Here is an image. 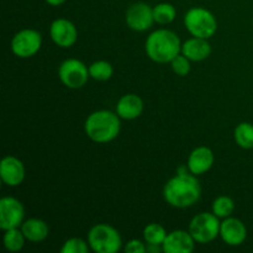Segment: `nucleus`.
<instances>
[{
	"label": "nucleus",
	"instance_id": "f257e3e1",
	"mask_svg": "<svg viewBox=\"0 0 253 253\" xmlns=\"http://www.w3.org/2000/svg\"><path fill=\"white\" fill-rule=\"evenodd\" d=\"M202 195L197 175L190 173L188 166L178 168L177 175L170 178L163 188V198L173 208L185 209L193 207Z\"/></svg>",
	"mask_w": 253,
	"mask_h": 253
},
{
	"label": "nucleus",
	"instance_id": "f03ea898",
	"mask_svg": "<svg viewBox=\"0 0 253 253\" xmlns=\"http://www.w3.org/2000/svg\"><path fill=\"white\" fill-rule=\"evenodd\" d=\"M146 53L156 63H170L182 52V43L177 35L167 29L153 31L146 40Z\"/></svg>",
	"mask_w": 253,
	"mask_h": 253
},
{
	"label": "nucleus",
	"instance_id": "7ed1b4c3",
	"mask_svg": "<svg viewBox=\"0 0 253 253\" xmlns=\"http://www.w3.org/2000/svg\"><path fill=\"white\" fill-rule=\"evenodd\" d=\"M120 128V116L109 110L94 111L84 124L86 136L96 143H108L115 140Z\"/></svg>",
	"mask_w": 253,
	"mask_h": 253
},
{
	"label": "nucleus",
	"instance_id": "20e7f679",
	"mask_svg": "<svg viewBox=\"0 0 253 253\" xmlns=\"http://www.w3.org/2000/svg\"><path fill=\"white\" fill-rule=\"evenodd\" d=\"M184 25L193 37L209 40L217 31L214 14L204 7H192L184 16Z\"/></svg>",
	"mask_w": 253,
	"mask_h": 253
},
{
	"label": "nucleus",
	"instance_id": "39448f33",
	"mask_svg": "<svg viewBox=\"0 0 253 253\" xmlns=\"http://www.w3.org/2000/svg\"><path fill=\"white\" fill-rule=\"evenodd\" d=\"M88 244L96 253H116L121 249L123 240L115 227L108 224H98L89 231Z\"/></svg>",
	"mask_w": 253,
	"mask_h": 253
},
{
	"label": "nucleus",
	"instance_id": "423d86ee",
	"mask_svg": "<svg viewBox=\"0 0 253 253\" xmlns=\"http://www.w3.org/2000/svg\"><path fill=\"white\" fill-rule=\"evenodd\" d=\"M219 217L214 212H200L189 224V232L197 244H209L220 235Z\"/></svg>",
	"mask_w": 253,
	"mask_h": 253
},
{
	"label": "nucleus",
	"instance_id": "0eeeda50",
	"mask_svg": "<svg viewBox=\"0 0 253 253\" xmlns=\"http://www.w3.org/2000/svg\"><path fill=\"white\" fill-rule=\"evenodd\" d=\"M58 77L62 83L69 89L83 88L88 82L89 68L82 61L69 58L62 62L58 68Z\"/></svg>",
	"mask_w": 253,
	"mask_h": 253
},
{
	"label": "nucleus",
	"instance_id": "6e6552de",
	"mask_svg": "<svg viewBox=\"0 0 253 253\" xmlns=\"http://www.w3.org/2000/svg\"><path fill=\"white\" fill-rule=\"evenodd\" d=\"M42 44L41 34L36 30L25 29L17 32L11 40V51L20 58H29L40 51Z\"/></svg>",
	"mask_w": 253,
	"mask_h": 253
},
{
	"label": "nucleus",
	"instance_id": "1a4fd4ad",
	"mask_svg": "<svg viewBox=\"0 0 253 253\" xmlns=\"http://www.w3.org/2000/svg\"><path fill=\"white\" fill-rule=\"evenodd\" d=\"M24 205L17 199L11 197H4L0 200V227L6 231L10 229L20 227L24 222Z\"/></svg>",
	"mask_w": 253,
	"mask_h": 253
},
{
	"label": "nucleus",
	"instance_id": "9d476101",
	"mask_svg": "<svg viewBox=\"0 0 253 253\" xmlns=\"http://www.w3.org/2000/svg\"><path fill=\"white\" fill-rule=\"evenodd\" d=\"M125 20L131 30L138 32L146 31L151 29L155 22L153 9L146 2H135L126 11Z\"/></svg>",
	"mask_w": 253,
	"mask_h": 253
},
{
	"label": "nucleus",
	"instance_id": "9b49d317",
	"mask_svg": "<svg viewBox=\"0 0 253 253\" xmlns=\"http://www.w3.org/2000/svg\"><path fill=\"white\" fill-rule=\"evenodd\" d=\"M49 36L57 46L62 48L72 47L78 39L76 25L67 19L54 20L49 27Z\"/></svg>",
	"mask_w": 253,
	"mask_h": 253
},
{
	"label": "nucleus",
	"instance_id": "f8f14e48",
	"mask_svg": "<svg viewBox=\"0 0 253 253\" xmlns=\"http://www.w3.org/2000/svg\"><path fill=\"white\" fill-rule=\"evenodd\" d=\"M220 236L229 246H241L247 239V229L236 217H226L220 225Z\"/></svg>",
	"mask_w": 253,
	"mask_h": 253
},
{
	"label": "nucleus",
	"instance_id": "ddd939ff",
	"mask_svg": "<svg viewBox=\"0 0 253 253\" xmlns=\"http://www.w3.org/2000/svg\"><path fill=\"white\" fill-rule=\"evenodd\" d=\"M195 244L197 242L189 231L174 230L167 235L162 247L165 253H192L195 249Z\"/></svg>",
	"mask_w": 253,
	"mask_h": 253
},
{
	"label": "nucleus",
	"instance_id": "4468645a",
	"mask_svg": "<svg viewBox=\"0 0 253 253\" xmlns=\"http://www.w3.org/2000/svg\"><path fill=\"white\" fill-rule=\"evenodd\" d=\"M25 174L26 170L19 158L14 156H6L2 158L0 163V177L5 184L9 187H17L24 182Z\"/></svg>",
	"mask_w": 253,
	"mask_h": 253
},
{
	"label": "nucleus",
	"instance_id": "2eb2a0df",
	"mask_svg": "<svg viewBox=\"0 0 253 253\" xmlns=\"http://www.w3.org/2000/svg\"><path fill=\"white\" fill-rule=\"evenodd\" d=\"M214 153L210 148L205 146H200L192 151L188 158V168L190 173L195 175H200L207 173L214 165Z\"/></svg>",
	"mask_w": 253,
	"mask_h": 253
},
{
	"label": "nucleus",
	"instance_id": "dca6fc26",
	"mask_svg": "<svg viewBox=\"0 0 253 253\" xmlns=\"http://www.w3.org/2000/svg\"><path fill=\"white\" fill-rule=\"evenodd\" d=\"M143 101L136 94H125L116 105V114L124 120H135L142 114Z\"/></svg>",
	"mask_w": 253,
	"mask_h": 253
},
{
	"label": "nucleus",
	"instance_id": "f3484780",
	"mask_svg": "<svg viewBox=\"0 0 253 253\" xmlns=\"http://www.w3.org/2000/svg\"><path fill=\"white\" fill-rule=\"evenodd\" d=\"M182 53L193 62L207 59L211 53V46L207 39L193 37L182 44Z\"/></svg>",
	"mask_w": 253,
	"mask_h": 253
},
{
	"label": "nucleus",
	"instance_id": "a211bd4d",
	"mask_svg": "<svg viewBox=\"0 0 253 253\" xmlns=\"http://www.w3.org/2000/svg\"><path fill=\"white\" fill-rule=\"evenodd\" d=\"M21 231L24 232L27 241L31 242L43 241V240L47 239L49 234L48 225L43 220L36 219V217H32V219H29L25 222H22Z\"/></svg>",
	"mask_w": 253,
	"mask_h": 253
},
{
	"label": "nucleus",
	"instance_id": "6ab92c4d",
	"mask_svg": "<svg viewBox=\"0 0 253 253\" xmlns=\"http://www.w3.org/2000/svg\"><path fill=\"white\" fill-rule=\"evenodd\" d=\"M2 241H4V246L7 251L19 252L24 249L26 237H25L24 232L21 231V229L16 227V229L6 230L4 234V239H2Z\"/></svg>",
	"mask_w": 253,
	"mask_h": 253
},
{
	"label": "nucleus",
	"instance_id": "aec40b11",
	"mask_svg": "<svg viewBox=\"0 0 253 253\" xmlns=\"http://www.w3.org/2000/svg\"><path fill=\"white\" fill-rule=\"evenodd\" d=\"M237 145L245 150L253 148V125L250 123H241L236 126L234 132Z\"/></svg>",
	"mask_w": 253,
	"mask_h": 253
},
{
	"label": "nucleus",
	"instance_id": "412c9836",
	"mask_svg": "<svg viewBox=\"0 0 253 253\" xmlns=\"http://www.w3.org/2000/svg\"><path fill=\"white\" fill-rule=\"evenodd\" d=\"M167 235L168 234L165 227L160 224H156V222L148 224L143 229V239H145V242L147 245H158V246H162Z\"/></svg>",
	"mask_w": 253,
	"mask_h": 253
},
{
	"label": "nucleus",
	"instance_id": "4be33fe9",
	"mask_svg": "<svg viewBox=\"0 0 253 253\" xmlns=\"http://www.w3.org/2000/svg\"><path fill=\"white\" fill-rule=\"evenodd\" d=\"M177 10L169 2H161L153 7V17L155 22L161 25H168L175 19Z\"/></svg>",
	"mask_w": 253,
	"mask_h": 253
},
{
	"label": "nucleus",
	"instance_id": "5701e85b",
	"mask_svg": "<svg viewBox=\"0 0 253 253\" xmlns=\"http://www.w3.org/2000/svg\"><path fill=\"white\" fill-rule=\"evenodd\" d=\"M114 69L109 62L96 61L89 66V74L93 79L99 82H105L113 77Z\"/></svg>",
	"mask_w": 253,
	"mask_h": 253
},
{
	"label": "nucleus",
	"instance_id": "b1692460",
	"mask_svg": "<svg viewBox=\"0 0 253 253\" xmlns=\"http://www.w3.org/2000/svg\"><path fill=\"white\" fill-rule=\"evenodd\" d=\"M235 210V203L234 200L226 195H221V197L216 198L212 203V212L216 215L219 219H226V217L231 216V214Z\"/></svg>",
	"mask_w": 253,
	"mask_h": 253
},
{
	"label": "nucleus",
	"instance_id": "393cba45",
	"mask_svg": "<svg viewBox=\"0 0 253 253\" xmlns=\"http://www.w3.org/2000/svg\"><path fill=\"white\" fill-rule=\"evenodd\" d=\"M89 244L78 237L67 240L61 249V253H86L89 251Z\"/></svg>",
	"mask_w": 253,
	"mask_h": 253
},
{
	"label": "nucleus",
	"instance_id": "a878e982",
	"mask_svg": "<svg viewBox=\"0 0 253 253\" xmlns=\"http://www.w3.org/2000/svg\"><path fill=\"white\" fill-rule=\"evenodd\" d=\"M190 59L187 58L184 54H178L177 57L172 59L170 62V66H172L173 72H174L177 76L185 77L188 76V73L190 72Z\"/></svg>",
	"mask_w": 253,
	"mask_h": 253
},
{
	"label": "nucleus",
	"instance_id": "bb28decb",
	"mask_svg": "<svg viewBox=\"0 0 253 253\" xmlns=\"http://www.w3.org/2000/svg\"><path fill=\"white\" fill-rule=\"evenodd\" d=\"M126 253H145L147 252V246L140 240H131L125 245Z\"/></svg>",
	"mask_w": 253,
	"mask_h": 253
},
{
	"label": "nucleus",
	"instance_id": "cd10ccee",
	"mask_svg": "<svg viewBox=\"0 0 253 253\" xmlns=\"http://www.w3.org/2000/svg\"><path fill=\"white\" fill-rule=\"evenodd\" d=\"M66 0H46L47 4L52 5V6H58V5H62Z\"/></svg>",
	"mask_w": 253,
	"mask_h": 253
},
{
	"label": "nucleus",
	"instance_id": "c85d7f7f",
	"mask_svg": "<svg viewBox=\"0 0 253 253\" xmlns=\"http://www.w3.org/2000/svg\"><path fill=\"white\" fill-rule=\"evenodd\" d=\"M252 25H253V20H252Z\"/></svg>",
	"mask_w": 253,
	"mask_h": 253
}]
</instances>
